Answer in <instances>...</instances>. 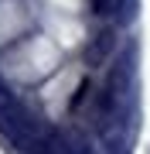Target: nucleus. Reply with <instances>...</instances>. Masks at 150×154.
Segmentation results:
<instances>
[{
  "label": "nucleus",
  "instance_id": "1",
  "mask_svg": "<svg viewBox=\"0 0 150 154\" xmlns=\"http://www.w3.org/2000/svg\"><path fill=\"white\" fill-rule=\"evenodd\" d=\"M113 48H116V31H113V28L99 31V34H96V38L89 41V51H85L89 65H102V62L113 55Z\"/></svg>",
  "mask_w": 150,
  "mask_h": 154
}]
</instances>
